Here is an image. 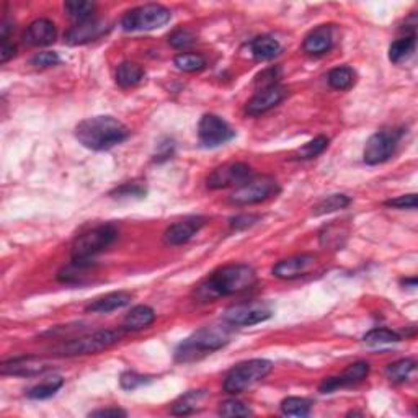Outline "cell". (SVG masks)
I'll return each mask as SVG.
<instances>
[{
  "mask_svg": "<svg viewBox=\"0 0 418 418\" xmlns=\"http://www.w3.org/2000/svg\"><path fill=\"white\" fill-rule=\"evenodd\" d=\"M257 283V273L252 266L245 263H231L213 271L193 289L196 302L208 304L221 297L244 292Z\"/></svg>",
  "mask_w": 418,
  "mask_h": 418,
  "instance_id": "6da1fadb",
  "label": "cell"
},
{
  "mask_svg": "<svg viewBox=\"0 0 418 418\" xmlns=\"http://www.w3.org/2000/svg\"><path fill=\"white\" fill-rule=\"evenodd\" d=\"M128 138V126L113 117L87 118L76 126V139L92 150H108Z\"/></svg>",
  "mask_w": 418,
  "mask_h": 418,
  "instance_id": "7a4b0ae2",
  "label": "cell"
},
{
  "mask_svg": "<svg viewBox=\"0 0 418 418\" xmlns=\"http://www.w3.org/2000/svg\"><path fill=\"white\" fill-rule=\"evenodd\" d=\"M229 327L211 326L196 330L179 345L175 350V359L180 363H193L224 348L232 338V330Z\"/></svg>",
  "mask_w": 418,
  "mask_h": 418,
  "instance_id": "3957f363",
  "label": "cell"
},
{
  "mask_svg": "<svg viewBox=\"0 0 418 418\" xmlns=\"http://www.w3.org/2000/svg\"><path fill=\"white\" fill-rule=\"evenodd\" d=\"M273 364L268 359H249V362H242L235 364L232 369H229V373L224 378L222 388L227 394H240L245 389L252 388L261 379H265L266 376L271 373Z\"/></svg>",
  "mask_w": 418,
  "mask_h": 418,
  "instance_id": "277c9868",
  "label": "cell"
},
{
  "mask_svg": "<svg viewBox=\"0 0 418 418\" xmlns=\"http://www.w3.org/2000/svg\"><path fill=\"white\" fill-rule=\"evenodd\" d=\"M119 338H121V332L107 328V330H97L88 333V335L69 340V342L57 347L54 352L59 357H82V354L100 353L103 350L113 347L114 343H118Z\"/></svg>",
  "mask_w": 418,
  "mask_h": 418,
  "instance_id": "5b68a950",
  "label": "cell"
},
{
  "mask_svg": "<svg viewBox=\"0 0 418 418\" xmlns=\"http://www.w3.org/2000/svg\"><path fill=\"white\" fill-rule=\"evenodd\" d=\"M117 237L118 231L112 224H102L80 234L72 244V260H93L95 255L107 250Z\"/></svg>",
  "mask_w": 418,
  "mask_h": 418,
  "instance_id": "8992f818",
  "label": "cell"
},
{
  "mask_svg": "<svg viewBox=\"0 0 418 418\" xmlns=\"http://www.w3.org/2000/svg\"><path fill=\"white\" fill-rule=\"evenodd\" d=\"M170 18L172 12L164 5L148 4L124 13V17L121 18V26L126 31H150L169 23Z\"/></svg>",
  "mask_w": 418,
  "mask_h": 418,
  "instance_id": "52a82bcc",
  "label": "cell"
},
{
  "mask_svg": "<svg viewBox=\"0 0 418 418\" xmlns=\"http://www.w3.org/2000/svg\"><path fill=\"white\" fill-rule=\"evenodd\" d=\"M404 134V131L397 128H383L374 133L366 143L363 159L368 165H379L389 160L395 153L397 144Z\"/></svg>",
  "mask_w": 418,
  "mask_h": 418,
  "instance_id": "ba28073f",
  "label": "cell"
},
{
  "mask_svg": "<svg viewBox=\"0 0 418 418\" xmlns=\"http://www.w3.org/2000/svg\"><path fill=\"white\" fill-rule=\"evenodd\" d=\"M271 316L273 309L270 304L263 301H250L227 307L222 318L231 327H252L268 321Z\"/></svg>",
  "mask_w": 418,
  "mask_h": 418,
  "instance_id": "9c48e42d",
  "label": "cell"
},
{
  "mask_svg": "<svg viewBox=\"0 0 418 418\" xmlns=\"http://www.w3.org/2000/svg\"><path fill=\"white\" fill-rule=\"evenodd\" d=\"M280 191L278 181L271 177H253L252 180H249L247 183H244L242 186H239L235 190L229 201L232 205L237 206H247V205H257V203H261L268 198L275 196L276 193Z\"/></svg>",
  "mask_w": 418,
  "mask_h": 418,
  "instance_id": "30bf717a",
  "label": "cell"
},
{
  "mask_svg": "<svg viewBox=\"0 0 418 418\" xmlns=\"http://www.w3.org/2000/svg\"><path fill=\"white\" fill-rule=\"evenodd\" d=\"M235 131L217 114H205L198 124V138L203 148H219L234 139Z\"/></svg>",
  "mask_w": 418,
  "mask_h": 418,
  "instance_id": "8fae6325",
  "label": "cell"
},
{
  "mask_svg": "<svg viewBox=\"0 0 418 418\" xmlns=\"http://www.w3.org/2000/svg\"><path fill=\"white\" fill-rule=\"evenodd\" d=\"M253 179V170L247 164L235 162L214 169L206 179V185L211 190H221L227 186H242L244 183Z\"/></svg>",
  "mask_w": 418,
  "mask_h": 418,
  "instance_id": "7c38bea8",
  "label": "cell"
},
{
  "mask_svg": "<svg viewBox=\"0 0 418 418\" xmlns=\"http://www.w3.org/2000/svg\"><path fill=\"white\" fill-rule=\"evenodd\" d=\"M368 374H369V363L357 362L350 364L340 376L323 379L322 384L318 386V390H321L322 394H332V392H335L342 388H350V386L359 384L362 381L368 378Z\"/></svg>",
  "mask_w": 418,
  "mask_h": 418,
  "instance_id": "4fadbf2b",
  "label": "cell"
},
{
  "mask_svg": "<svg viewBox=\"0 0 418 418\" xmlns=\"http://www.w3.org/2000/svg\"><path fill=\"white\" fill-rule=\"evenodd\" d=\"M317 258L309 253L294 255V257L285 258L273 266V276L280 280H296L316 268Z\"/></svg>",
  "mask_w": 418,
  "mask_h": 418,
  "instance_id": "5bb4252c",
  "label": "cell"
},
{
  "mask_svg": "<svg viewBox=\"0 0 418 418\" xmlns=\"http://www.w3.org/2000/svg\"><path fill=\"white\" fill-rule=\"evenodd\" d=\"M108 30L109 26L104 20L92 18V20H87V22H82V23H77L76 26H72V28L66 33L64 40L66 43L71 46L87 44L90 43V41L102 38Z\"/></svg>",
  "mask_w": 418,
  "mask_h": 418,
  "instance_id": "9a60e30c",
  "label": "cell"
},
{
  "mask_svg": "<svg viewBox=\"0 0 418 418\" xmlns=\"http://www.w3.org/2000/svg\"><path fill=\"white\" fill-rule=\"evenodd\" d=\"M48 369V363L40 357H18L12 358L0 366L4 376H20V378H33L43 374Z\"/></svg>",
  "mask_w": 418,
  "mask_h": 418,
  "instance_id": "2e32d148",
  "label": "cell"
},
{
  "mask_svg": "<svg viewBox=\"0 0 418 418\" xmlns=\"http://www.w3.org/2000/svg\"><path fill=\"white\" fill-rule=\"evenodd\" d=\"M286 97V88L281 85H271L266 88H261L255 95L252 97V100L247 103L245 107V112L250 117H260L266 112H270L271 108H275L280 102H283V98Z\"/></svg>",
  "mask_w": 418,
  "mask_h": 418,
  "instance_id": "e0dca14e",
  "label": "cell"
},
{
  "mask_svg": "<svg viewBox=\"0 0 418 418\" xmlns=\"http://www.w3.org/2000/svg\"><path fill=\"white\" fill-rule=\"evenodd\" d=\"M206 224V219L201 216H190L181 219V221L172 224V226L167 227L164 234V240L167 245H183L186 244L188 240L193 239L200 229Z\"/></svg>",
  "mask_w": 418,
  "mask_h": 418,
  "instance_id": "ac0fdd59",
  "label": "cell"
},
{
  "mask_svg": "<svg viewBox=\"0 0 418 418\" xmlns=\"http://www.w3.org/2000/svg\"><path fill=\"white\" fill-rule=\"evenodd\" d=\"M57 31L52 22L46 18L35 20L33 23H30L23 35V43L28 46H49L56 41Z\"/></svg>",
  "mask_w": 418,
  "mask_h": 418,
  "instance_id": "d6986e66",
  "label": "cell"
},
{
  "mask_svg": "<svg viewBox=\"0 0 418 418\" xmlns=\"http://www.w3.org/2000/svg\"><path fill=\"white\" fill-rule=\"evenodd\" d=\"M332 44H333L332 26L321 25L306 36L304 43H302V49L311 56H321L330 51Z\"/></svg>",
  "mask_w": 418,
  "mask_h": 418,
  "instance_id": "ffe728a7",
  "label": "cell"
},
{
  "mask_svg": "<svg viewBox=\"0 0 418 418\" xmlns=\"http://www.w3.org/2000/svg\"><path fill=\"white\" fill-rule=\"evenodd\" d=\"M93 270H95V265L92 260H72L59 271L57 278L66 285H83L90 278Z\"/></svg>",
  "mask_w": 418,
  "mask_h": 418,
  "instance_id": "44dd1931",
  "label": "cell"
},
{
  "mask_svg": "<svg viewBox=\"0 0 418 418\" xmlns=\"http://www.w3.org/2000/svg\"><path fill=\"white\" fill-rule=\"evenodd\" d=\"M133 301V294H129L126 291H117L109 292V294H104L102 297H97L95 301H92L90 304L87 306L88 312H97V314H107L117 309H121V307L128 306L129 302Z\"/></svg>",
  "mask_w": 418,
  "mask_h": 418,
  "instance_id": "7402d4cb",
  "label": "cell"
},
{
  "mask_svg": "<svg viewBox=\"0 0 418 418\" xmlns=\"http://www.w3.org/2000/svg\"><path fill=\"white\" fill-rule=\"evenodd\" d=\"M155 321V312L153 307L149 306H136L131 309V312L124 317L123 321V328L126 332H138L143 330V328H148L150 323Z\"/></svg>",
  "mask_w": 418,
  "mask_h": 418,
  "instance_id": "603a6c76",
  "label": "cell"
},
{
  "mask_svg": "<svg viewBox=\"0 0 418 418\" xmlns=\"http://www.w3.org/2000/svg\"><path fill=\"white\" fill-rule=\"evenodd\" d=\"M280 51L281 44L278 43V40H275L273 36L270 35H261L250 41V52H252V56L258 61L273 59L275 56L280 54Z\"/></svg>",
  "mask_w": 418,
  "mask_h": 418,
  "instance_id": "cb8c5ba5",
  "label": "cell"
},
{
  "mask_svg": "<svg viewBox=\"0 0 418 418\" xmlns=\"http://www.w3.org/2000/svg\"><path fill=\"white\" fill-rule=\"evenodd\" d=\"M144 80V69L139 64L131 61H124L117 69V83L123 88L136 87Z\"/></svg>",
  "mask_w": 418,
  "mask_h": 418,
  "instance_id": "d4e9b609",
  "label": "cell"
},
{
  "mask_svg": "<svg viewBox=\"0 0 418 418\" xmlns=\"http://www.w3.org/2000/svg\"><path fill=\"white\" fill-rule=\"evenodd\" d=\"M415 44H417L415 35H409L405 36V38L394 41L389 48V59L394 62V64H400V62L407 61L412 54H414Z\"/></svg>",
  "mask_w": 418,
  "mask_h": 418,
  "instance_id": "484cf974",
  "label": "cell"
},
{
  "mask_svg": "<svg viewBox=\"0 0 418 418\" xmlns=\"http://www.w3.org/2000/svg\"><path fill=\"white\" fill-rule=\"evenodd\" d=\"M415 368L417 363L414 359H399V362L390 363L388 368H386V378H388L390 383H405V381L414 374Z\"/></svg>",
  "mask_w": 418,
  "mask_h": 418,
  "instance_id": "4316f807",
  "label": "cell"
},
{
  "mask_svg": "<svg viewBox=\"0 0 418 418\" xmlns=\"http://www.w3.org/2000/svg\"><path fill=\"white\" fill-rule=\"evenodd\" d=\"M62 386H64V379L61 378V376H52V378H48L43 383L36 384L35 388H31L28 390V397L33 400H44V399H49L56 394L57 390H59Z\"/></svg>",
  "mask_w": 418,
  "mask_h": 418,
  "instance_id": "83f0119b",
  "label": "cell"
},
{
  "mask_svg": "<svg viewBox=\"0 0 418 418\" xmlns=\"http://www.w3.org/2000/svg\"><path fill=\"white\" fill-rule=\"evenodd\" d=\"M97 5L92 2H83V0H72V2L64 4V10L67 17L76 20L77 23L87 22V20H92V15L95 12Z\"/></svg>",
  "mask_w": 418,
  "mask_h": 418,
  "instance_id": "f1b7e54d",
  "label": "cell"
},
{
  "mask_svg": "<svg viewBox=\"0 0 418 418\" xmlns=\"http://www.w3.org/2000/svg\"><path fill=\"white\" fill-rule=\"evenodd\" d=\"M350 203H352V198L338 193V195H330L323 198L322 201H318L317 205L314 206L312 213L314 216H322V214H328V213L338 211V209H345L347 206H350Z\"/></svg>",
  "mask_w": 418,
  "mask_h": 418,
  "instance_id": "f546056e",
  "label": "cell"
},
{
  "mask_svg": "<svg viewBox=\"0 0 418 418\" xmlns=\"http://www.w3.org/2000/svg\"><path fill=\"white\" fill-rule=\"evenodd\" d=\"M328 85L335 90H347L353 85L354 82V71L348 66H342V67H335L328 72L327 76Z\"/></svg>",
  "mask_w": 418,
  "mask_h": 418,
  "instance_id": "4dcf8cb0",
  "label": "cell"
},
{
  "mask_svg": "<svg viewBox=\"0 0 418 418\" xmlns=\"http://www.w3.org/2000/svg\"><path fill=\"white\" fill-rule=\"evenodd\" d=\"M281 412L287 417H307L311 414L312 402L302 397H287L281 402Z\"/></svg>",
  "mask_w": 418,
  "mask_h": 418,
  "instance_id": "1f68e13d",
  "label": "cell"
},
{
  "mask_svg": "<svg viewBox=\"0 0 418 418\" xmlns=\"http://www.w3.org/2000/svg\"><path fill=\"white\" fill-rule=\"evenodd\" d=\"M205 397V394L200 390H191L181 397L180 400H177L174 407H172V414L174 415H190L193 412H196L198 404Z\"/></svg>",
  "mask_w": 418,
  "mask_h": 418,
  "instance_id": "d6a6232c",
  "label": "cell"
},
{
  "mask_svg": "<svg viewBox=\"0 0 418 418\" xmlns=\"http://www.w3.org/2000/svg\"><path fill=\"white\" fill-rule=\"evenodd\" d=\"M400 342L399 333L389 330V328H373L364 335V343L369 347H383V345H390Z\"/></svg>",
  "mask_w": 418,
  "mask_h": 418,
  "instance_id": "836d02e7",
  "label": "cell"
},
{
  "mask_svg": "<svg viewBox=\"0 0 418 418\" xmlns=\"http://www.w3.org/2000/svg\"><path fill=\"white\" fill-rule=\"evenodd\" d=\"M175 66L183 72H198L206 67V59L195 52H181L175 57Z\"/></svg>",
  "mask_w": 418,
  "mask_h": 418,
  "instance_id": "e575fe53",
  "label": "cell"
},
{
  "mask_svg": "<svg viewBox=\"0 0 418 418\" xmlns=\"http://www.w3.org/2000/svg\"><path fill=\"white\" fill-rule=\"evenodd\" d=\"M145 190L144 185H139V183H124V185L114 188L113 191H109V196L117 198V200H131V198H141L145 196Z\"/></svg>",
  "mask_w": 418,
  "mask_h": 418,
  "instance_id": "d590c367",
  "label": "cell"
},
{
  "mask_svg": "<svg viewBox=\"0 0 418 418\" xmlns=\"http://www.w3.org/2000/svg\"><path fill=\"white\" fill-rule=\"evenodd\" d=\"M328 145V138L326 136H317L316 139H312L311 143L302 145V148L297 150V159H314V157L321 155L323 150L327 149Z\"/></svg>",
  "mask_w": 418,
  "mask_h": 418,
  "instance_id": "8d00e7d4",
  "label": "cell"
},
{
  "mask_svg": "<svg viewBox=\"0 0 418 418\" xmlns=\"http://www.w3.org/2000/svg\"><path fill=\"white\" fill-rule=\"evenodd\" d=\"M219 415L222 417H249L252 415V410L249 409L244 402L235 400V399H229L224 400L221 405H219Z\"/></svg>",
  "mask_w": 418,
  "mask_h": 418,
  "instance_id": "74e56055",
  "label": "cell"
},
{
  "mask_svg": "<svg viewBox=\"0 0 418 418\" xmlns=\"http://www.w3.org/2000/svg\"><path fill=\"white\" fill-rule=\"evenodd\" d=\"M195 40H196L195 33H193V31L188 30V28L175 30L174 33L169 36V43L177 49L188 48V46H191L193 43H195Z\"/></svg>",
  "mask_w": 418,
  "mask_h": 418,
  "instance_id": "f35d334b",
  "label": "cell"
},
{
  "mask_svg": "<svg viewBox=\"0 0 418 418\" xmlns=\"http://www.w3.org/2000/svg\"><path fill=\"white\" fill-rule=\"evenodd\" d=\"M150 378H148V376L138 374L134 373V371H126V373H123L121 378H119V386L126 390H134L141 388V386L148 384Z\"/></svg>",
  "mask_w": 418,
  "mask_h": 418,
  "instance_id": "ab89813d",
  "label": "cell"
},
{
  "mask_svg": "<svg viewBox=\"0 0 418 418\" xmlns=\"http://www.w3.org/2000/svg\"><path fill=\"white\" fill-rule=\"evenodd\" d=\"M280 76H281L280 67H270V69H265L263 72H260L257 78H255V85H257L260 90L261 88H266L271 85H278Z\"/></svg>",
  "mask_w": 418,
  "mask_h": 418,
  "instance_id": "60d3db41",
  "label": "cell"
},
{
  "mask_svg": "<svg viewBox=\"0 0 418 418\" xmlns=\"http://www.w3.org/2000/svg\"><path fill=\"white\" fill-rule=\"evenodd\" d=\"M59 62H61L59 56H57V52L54 51L38 52V54H35L33 59H31V64L38 67H51V66L59 64Z\"/></svg>",
  "mask_w": 418,
  "mask_h": 418,
  "instance_id": "b9f144b4",
  "label": "cell"
},
{
  "mask_svg": "<svg viewBox=\"0 0 418 418\" xmlns=\"http://www.w3.org/2000/svg\"><path fill=\"white\" fill-rule=\"evenodd\" d=\"M258 221L260 216H257V214H239V216L231 219V227L235 229V231H244V229L252 227Z\"/></svg>",
  "mask_w": 418,
  "mask_h": 418,
  "instance_id": "7bdbcfd3",
  "label": "cell"
},
{
  "mask_svg": "<svg viewBox=\"0 0 418 418\" xmlns=\"http://www.w3.org/2000/svg\"><path fill=\"white\" fill-rule=\"evenodd\" d=\"M417 195H404V196H399V198H394V200H389L386 201L384 205L389 206V208H397V209H415L417 208Z\"/></svg>",
  "mask_w": 418,
  "mask_h": 418,
  "instance_id": "ee69618b",
  "label": "cell"
},
{
  "mask_svg": "<svg viewBox=\"0 0 418 418\" xmlns=\"http://www.w3.org/2000/svg\"><path fill=\"white\" fill-rule=\"evenodd\" d=\"M90 417H126V412L118 409V407H109V409L90 412Z\"/></svg>",
  "mask_w": 418,
  "mask_h": 418,
  "instance_id": "f6af8a7d",
  "label": "cell"
},
{
  "mask_svg": "<svg viewBox=\"0 0 418 418\" xmlns=\"http://www.w3.org/2000/svg\"><path fill=\"white\" fill-rule=\"evenodd\" d=\"M15 46L13 44H8L7 41H2V49H0V62L2 64H5L8 59H12V57L15 56Z\"/></svg>",
  "mask_w": 418,
  "mask_h": 418,
  "instance_id": "bcb514c9",
  "label": "cell"
},
{
  "mask_svg": "<svg viewBox=\"0 0 418 418\" xmlns=\"http://www.w3.org/2000/svg\"><path fill=\"white\" fill-rule=\"evenodd\" d=\"M402 285H404V286H410V287H417V278L402 280Z\"/></svg>",
  "mask_w": 418,
  "mask_h": 418,
  "instance_id": "7dc6e473",
  "label": "cell"
}]
</instances>
